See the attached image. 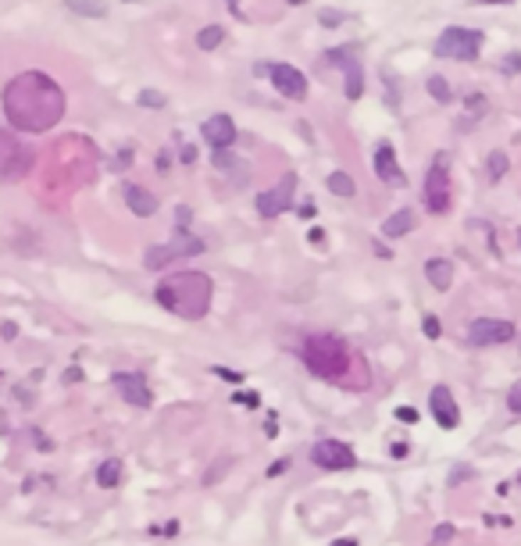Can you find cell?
I'll use <instances>...</instances> for the list:
<instances>
[{
  "instance_id": "19",
  "label": "cell",
  "mask_w": 521,
  "mask_h": 546,
  "mask_svg": "<svg viewBox=\"0 0 521 546\" xmlns=\"http://www.w3.org/2000/svg\"><path fill=\"white\" fill-rule=\"evenodd\" d=\"M122 475H125L122 461H118V457H107V461L97 468V485H100V489H115V485H122Z\"/></svg>"
},
{
  "instance_id": "48",
  "label": "cell",
  "mask_w": 521,
  "mask_h": 546,
  "mask_svg": "<svg viewBox=\"0 0 521 546\" xmlns=\"http://www.w3.org/2000/svg\"><path fill=\"white\" fill-rule=\"evenodd\" d=\"M332 546H357V542H354V539H336Z\"/></svg>"
},
{
  "instance_id": "21",
  "label": "cell",
  "mask_w": 521,
  "mask_h": 546,
  "mask_svg": "<svg viewBox=\"0 0 521 546\" xmlns=\"http://www.w3.org/2000/svg\"><path fill=\"white\" fill-rule=\"evenodd\" d=\"M65 4H68L75 15H83V19H104V15H107V4H104V0H65Z\"/></svg>"
},
{
  "instance_id": "12",
  "label": "cell",
  "mask_w": 521,
  "mask_h": 546,
  "mask_svg": "<svg viewBox=\"0 0 521 546\" xmlns=\"http://www.w3.org/2000/svg\"><path fill=\"white\" fill-rule=\"evenodd\" d=\"M268 75H272V86L283 97H290V100H304L307 97V79H304L300 68H293V65H268Z\"/></svg>"
},
{
  "instance_id": "52",
  "label": "cell",
  "mask_w": 521,
  "mask_h": 546,
  "mask_svg": "<svg viewBox=\"0 0 521 546\" xmlns=\"http://www.w3.org/2000/svg\"><path fill=\"white\" fill-rule=\"evenodd\" d=\"M517 239H521V232H517Z\"/></svg>"
},
{
  "instance_id": "1",
  "label": "cell",
  "mask_w": 521,
  "mask_h": 546,
  "mask_svg": "<svg viewBox=\"0 0 521 546\" xmlns=\"http://www.w3.org/2000/svg\"><path fill=\"white\" fill-rule=\"evenodd\" d=\"M4 115L22 132H47L65 115V93L51 75L22 72L4 86Z\"/></svg>"
},
{
  "instance_id": "5",
  "label": "cell",
  "mask_w": 521,
  "mask_h": 546,
  "mask_svg": "<svg viewBox=\"0 0 521 546\" xmlns=\"http://www.w3.org/2000/svg\"><path fill=\"white\" fill-rule=\"evenodd\" d=\"M29 168H33V150L19 136L0 129V182H19L29 175Z\"/></svg>"
},
{
  "instance_id": "46",
  "label": "cell",
  "mask_w": 521,
  "mask_h": 546,
  "mask_svg": "<svg viewBox=\"0 0 521 546\" xmlns=\"http://www.w3.org/2000/svg\"><path fill=\"white\" fill-rule=\"evenodd\" d=\"M182 161H186V164L196 161V147H182Z\"/></svg>"
},
{
  "instance_id": "7",
  "label": "cell",
  "mask_w": 521,
  "mask_h": 546,
  "mask_svg": "<svg viewBox=\"0 0 521 546\" xmlns=\"http://www.w3.org/2000/svg\"><path fill=\"white\" fill-rule=\"evenodd\" d=\"M517 336V329L503 318H475L468 325V343L471 347H500V343H510Z\"/></svg>"
},
{
  "instance_id": "43",
  "label": "cell",
  "mask_w": 521,
  "mask_h": 546,
  "mask_svg": "<svg viewBox=\"0 0 521 546\" xmlns=\"http://www.w3.org/2000/svg\"><path fill=\"white\" fill-rule=\"evenodd\" d=\"M79 379H83V368H68V372H65V382H68V386L79 382Z\"/></svg>"
},
{
  "instance_id": "18",
  "label": "cell",
  "mask_w": 521,
  "mask_h": 546,
  "mask_svg": "<svg viewBox=\"0 0 521 546\" xmlns=\"http://www.w3.org/2000/svg\"><path fill=\"white\" fill-rule=\"evenodd\" d=\"M414 229V211H393L386 221H382V236H389V239H396V236H407Z\"/></svg>"
},
{
  "instance_id": "49",
  "label": "cell",
  "mask_w": 521,
  "mask_h": 546,
  "mask_svg": "<svg viewBox=\"0 0 521 546\" xmlns=\"http://www.w3.org/2000/svg\"><path fill=\"white\" fill-rule=\"evenodd\" d=\"M482 4H510V0H482Z\"/></svg>"
},
{
  "instance_id": "28",
  "label": "cell",
  "mask_w": 521,
  "mask_h": 546,
  "mask_svg": "<svg viewBox=\"0 0 521 546\" xmlns=\"http://www.w3.org/2000/svg\"><path fill=\"white\" fill-rule=\"evenodd\" d=\"M236 164H243V161H239L232 150H214V168H218V172H232Z\"/></svg>"
},
{
  "instance_id": "41",
  "label": "cell",
  "mask_w": 521,
  "mask_h": 546,
  "mask_svg": "<svg viewBox=\"0 0 521 546\" xmlns=\"http://www.w3.org/2000/svg\"><path fill=\"white\" fill-rule=\"evenodd\" d=\"M265 436H268V439H275V436H279V421H275V414H268V425H265Z\"/></svg>"
},
{
  "instance_id": "6",
  "label": "cell",
  "mask_w": 521,
  "mask_h": 546,
  "mask_svg": "<svg viewBox=\"0 0 521 546\" xmlns=\"http://www.w3.org/2000/svg\"><path fill=\"white\" fill-rule=\"evenodd\" d=\"M425 207L432 214H446L450 207V164H446V154H436L428 175H425Z\"/></svg>"
},
{
  "instance_id": "35",
  "label": "cell",
  "mask_w": 521,
  "mask_h": 546,
  "mask_svg": "<svg viewBox=\"0 0 521 546\" xmlns=\"http://www.w3.org/2000/svg\"><path fill=\"white\" fill-rule=\"evenodd\" d=\"M485 107H489V100H485L482 93H475V97H468V111H471V115H482Z\"/></svg>"
},
{
  "instance_id": "45",
  "label": "cell",
  "mask_w": 521,
  "mask_h": 546,
  "mask_svg": "<svg viewBox=\"0 0 521 546\" xmlns=\"http://www.w3.org/2000/svg\"><path fill=\"white\" fill-rule=\"evenodd\" d=\"M315 211H318V207H315L311 200H307V204H300V218H315Z\"/></svg>"
},
{
  "instance_id": "44",
  "label": "cell",
  "mask_w": 521,
  "mask_h": 546,
  "mask_svg": "<svg viewBox=\"0 0 521 546\" xmlns=\"http://www.w3.org/2000/svg\"><path fill=\"white\" fill-rule=\"evenodd\" d=\"M407 450H411V446H407V443H393V450H389V453H393V457H400V461H404V457H407Z\"/></svg>"
},
{
  "instance_id": "47",
  "label": "cell",
  "mask_w": 521,
  "mask_h": 546,
  "mask_svg": "<svg viewBox=\"0 0 521 546\" xmlns=\"http://www.w3.org/2000/svg\"><path fill=\"white\" fill-rule=\"evenodd\" d=\"M157 532H164V535H168V539H172V535H175V532H179V521H168V525H164V528H157Z\"/></svg>"
},
{
  "instance_id": "15",
  "label": "cell",
  "mask_w": 521,
  "mask_h": 546,
  "mask_svg": "<svg viewBox=\"0 0 521 546\" xmlns=\"http://www.w3.org/2000/svg\"><path fill=\"white\" fill-rule=\"evenodd\" d=\"M375 175L386 182V186H404V172H400V164H396V150H393V143H379L375 147Z\"/></svg>"
},
{
  "instance_id": "16",
  "label": "cell",
  "mask_w": 521,
  "mask_h": 546,
  "mask_svg": "<svg viewBox=\"0 0 521 546\" xmlns=\"http://www.w3.org/2000/svg\"><path fill=\"white\" fill-rule=\"evenodd\" d=\"M122 193H125V204H129V211H132V214H140V218H150V214H157V196H154L147 186H136V182H129Z\"/></svg>"
},
{
  "instance_id": "11",
  "label": "cell",
  "mask_w": 521,
  "mask_h": 546,
  "mask_svg": "<svg viewBox=\"0 0 521 546\" xmlns=\"http://www.w3.org/2000/svg\"><path fill=\"white\" fill-rule=\"evenodd\" d=\"M329 61L340 65V68L347 72V97L357 100V97L364 93V72H361V61H357L354 47H332V51H329Z\"/></svg>"
},
{
  "instance_id": "23",
  "label": "cell",
  "mask_w": 521,
  "mask_h": 546,
  "mask_svg": "<svg viewBox=\"0 0 521 546\" xmlns=\"http://www.w3.org/2000/svg\"><path fill=\"white\" fill-rule=\"evenodd\" d=\"M172 250H175V257H193V253H204V243L196 236H189V232H179L172 239Z\"/></svg>"
},
{
  "instance_id": "38",
  "label": "cell",
  "mask_w": 521,
  "mask_h": 546,
  "mask_svg": "<svg viewBox=\"0 0 521 546\" xmlns=\"http://www.w3.org/2000/svg\"><path fill=\"white\" fill-rule=\"evenodd\" d=\"M396 418H400L404 425H414V421H418V411H414V407H396Z\"/></svg>"
},
{
  "instance_id": "39",
  "label": "cell",
  "mask_w": 521,
  "mask_h": 546,
  "mask_svg": "<svg viewBox=\"0 0 521 546\" xmlns=\"http://www.w3.org/2000/svg\"><path fill=\"white\" fill-rule=\"evenodd\" d=\"M0 340H8V343L19 340V325L15 322H4V325H0Z\"/></svg>"
},
{
  "instance_id": "10",
  "label": "cell",
  "mask_w": 521,
  "mask_h": 546,
  "mask_svg": "<svg viewBox=\"0 0 521 546\" xmlns=\"http://www.w3.org/2000/svg\"><path fill=\"white\" fill-rule=\"evenodd\" d=\"M111 386L122 393V400L125 404H132V407H150L154 404V393H150V386H147V379L140 375V372H115L111 375Z\"/></svg>"
},
{
  "instance_id": "37",
  "label": "cell",
  "mask_w": 521,
  "mask_h": 546,
  "mask_svg": "<svg viewBox=\"0 0 521 546\" xmlns=\"http://www.w3.org/2000/svg\"><path fill=\"white\" fill-rule=\"evenodd\" d=\"M175 218H179V229H182V232H186V229H189V221H193V211H189V207H186V204H182V207H179V211H175Z\"/></svg>"
},
{
  "instance_id": "24",
  "label": "cell",
  "mask_w": 521,
  "mask_h": 546,
  "mask_svg": "<svg viewBox=\"0 0 521 546\" xmlns=\"http://www.w3.org/2000/svg\"><path fill=\"white\" fill-rule=\"evenodd\" d=\"M329 193H336V196H354V193H357V182H354L347 172H332V175H329Z\"/></svg>"
},
{
  "instance_id": "9",
  "label": "cell",
  "mask_w": 521,
  "mask_h": 546,
  "mask_svg": "<svg viewBox=\"0 0 521 546\" xmlns=\"http://www.w3.org/2000/svg\"><path fill=\"white\" fill-rule=\"evenodd\" d=\"M293 186H297V175L290 172L279 186H272V189H265V193H257V214H260V218H279L283 211H290V204H293Z\"/></svg>"
},
{
  "instance_id": "4",
  "label": "cell",
  "mask_w": 521,
  "mask_h": 546,
  "mask_svg": "<svg viewBox=\"0 0 521 546\" xmlns=\"http://www.w3.org/2000/svg\"><path fill=\"white\" fill-rule=\"evenodd\" d=\"M482 51V33L478 29H464V26H450L443 29V36L436 40V54L450 58V61H475Z\"/></svg>"
},
{
  "instance_id": "33",
  "label": "cell",
  "mask_w": 521,
  "mask_h": 546,
  "mask_svg": "<svg viewBox=\"0 0 521 546\" xmlns=\"http://www.w3.org/2000/svg\"><path fill=\"white\" fill-rule=\"evenodd\" d=\"M507 407H510L514 414H521V382L510 386V393H507Z\"/></svg>"
},
{
  "instance_id": "27",
  "label": "cell",
  "mask_w": 521,
  "mask_h": 546,
  "mask_svg": "<svg viewBox=\"0 0 521 546\" xmlns=\"http://www.w3.org/2000/svg\"><path fill=\"white\" fill-rule=\"evenodd\" d=\"M428 93H432L439 104H450V97H453V93H450V83H446L443 75H432V79H428Z\"/></svg>"
},
{
  "instance_id": "26",
  "label": "cell",
  "mask_w": 521,
  "mask_h": 546,
  "mask_svg": "<svg viewBox=\"0 0 521 546\" xmlns=\"http://www.w3.org/2000/svg\"><path fill=\"white\" fill-rule=\"evenodd\" d=\"M485 164H489V179L496 182V179H503V175H507V164H510V161H507V154H503V150H493Z\"/></svg>"
},
{
  "instance_id": "20",
  "label": "cell",
  "mask_w": 521,
  "mask_h": 546,
  "mask_svg": "<svg viewBox=\"0 0 521 546\" xmlns=\"http://www.w3.org/2000/svg\"><path fill=\"white\" fill-rule=\"evenodd\" d=\"M172 261H175L172 243H157V246H150V250L143 253V264H147L150 271H157V268H164V264H172Z\"/></svg>"
},
{
  "instance_id": "32",
  "label": "cell",
  "mask_w": 521,
  "mask_h": 546,
  "mask_svg": "<svg viewBox=\"0 0 521 546\" xmlns=\"http://www.w3.org/2000/svg\"><path fill=\"white\" fill-rule=\"evenodd\" d=\"M453 539V525H439L436 532H432V546H446Z\"/></svg>"
},
{
  "instance_id": "2",
  "label": "cell",
  "mask_w": 521,
  "mask_h": 546,
  "mask_svg": "<svg viewBox=\"0 0 521 546\" xmlns=\"http://www.w3.org/2000/svg\"><path fill=\"white\" fill-rule=\"evenodd\" d=\"M154 297H157V304L164 311H172V315H179L186 322H196V318L207 315L214 286H211V279L204 275V271H179V275H168V279L157 283Z\"/></svg>"
},
{
  "instance_id": "42",
  "label": "cell",
  "mask_w": 521,
  "mask_h": 546,
  "mask_svg": "<svg viewBox=\"0 0 521 546\" xmlns=\"http://www.w3.org/2000/svg\"><path fill=\"white\" fill-rule=\"evenodd\" d=\"M168 168H172V157H168V154H157V172L164 175Z\"/></svg>"
},
{
  "instance_id": "40",
  "label": "cell",
  "mask_w": 521,
  "mask_h": 546,
  "mask_svg": "<svg viewBox=\"0 0 521 546\" xmlns=\"http://www.w3.org/2000/svg\"><path fill=\"white\" fill-rule=\"evenodd\" d=\"M286 468H290V457H283V461H275V464L268 468V478H279V475H283Z\"/></svg>"
},
{
  "instance_id": "30",
  "label": "cell",
  "mask_w": 521,
  "mask_h": 546,
  "mask_svg": "<svg viewBox=\"0 0 521 546\" xmlns=\"http://www.w3.org/2000/svg\"><path fill=\"white\" fill-rule=\"evenodd\" d=\"M421 329H425V336H428V340H439V336H443V325H439V318H436V315H425V318H421Z\"/></svg>"
},
{
  "instance_id": "8",
  "label": "cell",
  "mask_w": 521,
  "mask_h": 546,
  "mask_svg": "<svg viewBox=\"0 0 521 546\" xmlns=\"http://www.w3.org/2000/svg\"><path fill=\"white\" fill-rule=\"evenodd\" d=\"M311 461H315L318 468H325V471H347V468L357 464L354 450H350L347 443H340V439H322V443H315V446H311Z\"/></svg>"
},
{
  "instance_id": "31",
  "label": "cell",
  "mask_w": 521,
  "mask_h": 546,
  "mask_svg": "<svg viewBox=\"0 0 521 546\" xmlns=\"http://www.w3.org/2000/svg\"><path fill=\"white\" fill-rule=\"evenodd\" d=\"M318 22H322L325 29H336V26H343V15L332 11V8H325V11H318Z\"/></svg>"
},
{
  "instance_id": "29",
  "label": "cell",
  "mask_w": 521,
  "mask_h": 546,
  "mask_svg": "<svg viewBox=\"0 0 521 546\" xmlns=\"http://www.w3.org/2000/svg\"><path fill=\"white\" fill-rule=\"evenodd\" d=\"M500 72H503V75H517V72H521V51H510V54L500 61Z\"/></svg>"
},
{
  "instance_id": "22",
  "label": "cell",
  "mask_w": 521,
  "mask_h": 546,
  "mask_svg": "<svg viewBox=\"0 0 521 546\" xmlns=\"http://www.w3.org/2000/svg\"><path fill=\"white\" fill-rule=\"evenodd\" d=\"M225 43V29L221 26H204L200 33H196V47L200 51H218Z\"/></svg>"
},
{
  "instance_id": "13",
  "label": "cell",
  "mask_w": 521,
  "mask_h": 546,
  "mask_svg": "<svg viewBox=\"0 0 521 546\" xmlns=\"http://www.w3.org/2000/svg\"><path fill=\"white\" fill-rule=\"evenodd\" d=\"M428 411H432V418L439 421V429H457V425H461L457 400H453V393H450L446 386H436V389L428 393Z\"/></svg>"
},
{
  "instance_id": "51",
  "label": "cell",
  "mask_w": 521,
  "mask_h": 546,
  "mask_svg": "<svg viewBox=\"0 0 521 546\" xmlns=\"http://www.w3.org/2000/svg\"><path fill=\"white\" fill-rule=\"evenodd\" d=\"M228 4H232V8H236V4H239V0H228Z\"/></svg>"
},
{
  "instance_id": "25",
  "label": "cell",
  "mask_w": 521,
  "mask_h": 546,
  "mask_svg": "<svg viewBox=\"0 0 521 546\" xmlns=\"http://www.w3.org/2000/svg\"><path fill=\"white\" fill-rule=\"evenodd\" d=\"M136 104L140 107H150V111H161V107H168V97L161 90H140L136 93Z\"/></svg>"
},
{
  "instance_id": "50",
  "label": "cell",
  "mask_w": 521,
  "mask_h": 546,
  "mask_svg": "<svg viewBox=\"0 0 521 546\" xmlns=\"http://www.w3.org/2000/svg\"><path fill=\"white\" fill-rule=\"evenodd\" d=\"M290 4H307V0H290Z\"/></svg>"
},
{
  "instance_id": "36",
  "label": "cell",
  "mask_w": 521,
  "mask_h": 546,
  "mask_svg": "<svg viewBox=\"0 0 521 546\" xmlns=\"http://www.w3.org/2000/svg\"><path fill=\"white\" fill-rule=\"evenodd\" d=\"M211 372H214V375H218V379H225V382H239V379H243V375H239V372H232V368H221V364H214V368H211Z\"/></svg>"
},
{
  "instance_id": "34",
  "label": "cell",
  "mask_w": 521,
  "mask_h": 546,
  "mask_svg": "<svg viewBox=\"0 0 521 546\" xmlns=\"http://www.w3.org/2000/svg\"><path fill=\"white\" fill-rule=\"evenodd\" d=\"M232 400H236V404H243V407H257V404H260V397H257V393H250V389H239Z\"/></svg>"
},
{
  "instance_id": "14",
  "label": "cell",
  "mask_w": 521,
  "mask_h": 546,
  "mask_svg": "<svg viewBox=\"0 0 521 546\" xmlns=\"http://www.w3.org/2000/svg\"><path fill=\"white\" fill-rule=\"evenodd\" d=\"M200 136H204L214 150H232V143H236V122H232L228 115H211V118L204 122Z\"/></svg>"
},
{
  "instance_id": "17",
  "label": "cell",
  "mask_w": 521,
  "mask_h": 546,
  "mask_svg": "<svg viewBox=\"0 0 521 546\" xmlns=\"http://www.w3.org/2000/svg\"><path fill=\"white\" fill-rule=\"evenodd\" d=\"M425 279L432 283V290H450V283H453V261H446V257H432L428 264H425Z\"/></svg>"
},
{
  "instance_id": "3",
  "label": "cell",
  "mask_w": 521,
  "mask_h": 546,
  "mask_svg": "<svg viewBox=\"0 0 521 546\" xmlns=\"http://www.w3.org/2000/svg\"><path fill=\"white\" fill-rule=\"evenodd\" d=\"M300 357H304L307 372H315L325 382H347L350 379V368H354L350 347L340 336H329V332L307 336L304 347H300Z\"/></svg>"
}]
</instances>
